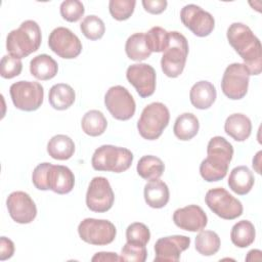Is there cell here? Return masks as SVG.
<instances>
[{"instance_id":"cell-1","label":"cell","mask_w":262,"mask_h":262,"mask_svg":"<svg viewBox=\"0 0 262 262\" xmlns=\"http://www.w3.org/2000/svg\"><path fill=\"white\" fill-rule=\"evenodd\" d=\"M227 40L243 58L249 75H259L262 70V47L260 40L245 24L233 23L226 33Z\"/></svg>"},{"instance_id":"cell-2","label":"cell","mask_w":262,"mask_h":262,"mask_svg":"<svg viewBox=\"0 0 262 262\" xmlns=\"http://www.w3.org/2000/svg\"><path fill=\"white\" fill-rule=\"evenodd\" d=\"M208 157L200 165V174L208 182L222 180L228 171L233 156V147L222 136L210 139L207 146Z\"/></svg>"},{"instance_id":"cell-3","label":"cell","mask_w":262,"mask_h":262,"mask_svg":"<svg viewBox=\"0 0 262 262\" xmlns=\"http://www.w3.org/2000/svg\"><path fill=\"white\" fill-rule=\"evenodd\" d=\"M32 180L37 189H50L58 194L71 192L75 185V176L70 168L50 163L39 164L33 171Z\"/></svg>"},{"instance_id":"cell-4","label":"cell","mask_w":262,"mask_h":262,"mask_svg":"<svg viewBox=\"0 0 262 262\" xmlns=\"http://www.w3.org/2000/svg\"><path fill=\"white\" fill-rule=\"evenodd\" d=\"M41 29L32 19L25 20L20 26L8 33L6 37V49L9 54L24 58L37 51L41 45Z\"/></svg>"},{"instance_id":"cell-5","label":"cell","mask_w":262,"mask_h":262,"mask_svg":"<svg viewBox=\"0 0 262 262\" xmlns=\"http://www.w3.org/2000/svg\"><path fill=\"white\" fill-rule=\"evenodd\" d=\"M133 162V154L125 147L104 144L95 149L91 165L96 171H110L121 173L130 168Z\"/></svg>"},{"instance_id":"cell-6","label":"cell","mask_w":262,"mask_h":262,"mask_svg":"<svg viewBox=\"0 0 262 262\" xmlns=\"http://www.w3.org/2000/svg\"><path fill=\"white\" fill-rule=\"evenodd\" d=\"M187 55V39L179 32H169V45L161 58V68L164 74L170 78L180 76L184 70Z\"/></svg>"},{"instance_id":"cell-7","label":"cell","mask_w":262,"mask_h":262,"mask_svg":"<svg viewBox=\"0 0 262 262\" xmlns=\"http://www.w3.org/2000/svg\"><path fill=\"white\" fill-rule=\"evenodd\" d=\"M170 121L168 107L162 102L147 104L137 122V129L140 136L147 140L158 139Z\"/></svg>"},{"instance_id":"cell-8","label":"cell","mask_w":262,"mask_h":262,"mask_svg":"<svg viewBox=\"0 0 262 262\" xmlns=\"http://www.w3.org/2000/svg\"><path fill=\"white\" fill-rule=\"evenodd\" d=\"M9 93L14 106L20 111L33 112L43 103V86L34 81H18L9 88Z\"/></svg>"},{"instance_id":"cell-9","label":"cell","mask_w":262,"mask_h":262,"mask_svg":"<svg viewBox=\"0 0 262 262\" xmlns=\"http://www.w3.org/2000/svg\"><path fill=\"white\" fill-rule=\"evenodd\" d=\"M205 202L209 209L222 219L233 220L243 214L242 203L223 187L209 189Z\"/></svg>"},{"instance_id":"cell-10","label":"cell","mask_w":262,"mask_h":262,"mask_svg":"<svg viewBox=\"0 0 262 262\" xmlns=\"http://www.w3.org/2000/svg\"><path fill=\"white\" fill-rule=\"evenodd\" d=\"M78 233L81 239L87 244L105 246L114 242L117 229L108 220L86 218L80 222Z\"/></svg>"},{"instance_id":"cell-11","label":"cell","mask_w":262,"mask_h":262,"mask_svg":"<svg viewBox=\"0 0 262 262\" xmlns=\"http://www.w3.org/2000/svg\"><path fill=\"white\" fill-rule=\"evenodd\" d=\"M250 75L243 63L233 62L229 64L221 80V89L229 99L237 100L246 96L248 92Z\"/></svg>"},{"instance_id":"cell-12","label":"cell","mask_w":262,"mask_h":262,"mask_svg":"<svg viewBox=\"0 0 262 262\" xmlns=\"http://www.w3.org/2000/svg\"><path fill=\"white\" fill-rule=\"evenodd\" d=\"M104 104L110 114L117 120L131 119L136 110V104L131 93L123 86L111 87L104 95Z\"/></svg>"},{"instance_id":"cell-13","label":"cell","mask_w":262,"mask_h":262,"mask_svg":"<svg viewBox=\"0 0 262 262\" xmlns=\"http://www.w3.org/2000/svg\"><path fill=\"white\" fill-rule=\"evenodd\" d=\"M115 202L113 188L105 177H94L88 186L86 192L87 208L96 213L108 211Z\"/></svg>"},{"instance_id":"cell-14","label":"cell","mask_w":262,"mask_h":262,"mask_svg":"<svg viewBox=\"0 0 262 262\" xmlns=\"http://www.w3.org/2000/svg\"><path fill=\"white\" fill-rule=\"evenodd\" d=\"M49 48L61 58H76L82 51L80 39L68 28H55L48 38Z\"/></svg>"},{"instance_id":"cell-15","label":"cell","mask_w":262,"mask_h":262,"mask_svg":"<svg viewBox=\"0 0 262 262\" xmlns=\"http://www.w3.org/2000/svg\"><path fill=\"white\" fill-rule=\"evenodd\" d=\"M180 19L198 37L209 36L215 28L212 14L195 4L185 5L180 11Z\"/></svg>"},{"instance_id":"cell-16","label":"cell","mask_w":262,"mask_h":262,"mask_svg":"<svg viewBox=\"0 0 262 262\" xmlns=\"http://www.w3.org/2000/svg\"><path fill=\"white\" fill-rule=\"evenodd\" d=\"M6 206L10 217L16 223H31L37 216L36 204L25 191L11 192L7 196Z\"/></svg>"},{"instance_id":"cell-17","label":"cell","mask_w":262,"mask_h":262,"mask_svg":"<svg viewBox=\"0 0 262 262\" xmlns=\"http://www.w3.org/2000/svg\"><path fill=\"white\" fill-rule=\"evenodd\" d=\"M126 78L134 86L140 97L145 98L156 90V71L147 63H134L128 67Z\"/></svg>"},{"instance_id":"cell-18","label":"cell","mask_w":262,"mask_h":262,"mask_svg":"<svg viewBox=\"0 0 262 262\" xmlns=\"http://www.w3.org/2000/svg\"><path fill=\"white\" fill-rule=\"evenodd\" d=\"M190 238L186 235H170L159 238L155 244V261L177 262L183 251L189 248Z\"/></svg>"},{"instance_id":"cell-19","label":"cell","mask_w":262,"mask_h":262,"mask_svg":"<svg viewBox=\"0 0 262 262\" xmlns=\"http://www.w3.org/2000/svg\"><path fill=\"white\" fill-rule=\"evenodd\" d=\"M173 221L180 229L195 232L201 231L206 227L208 217L200 206L188 205L177 209L174 212Z\"/></svg>"},{"instance_id":"cell-20","label":"cell","mask_w":262,"mask_h":262,"mask_svg":"<svg viewBox=\"0 0 262 262\" xmlns=\"http://www.w3.org/2000/svg\"><path fill=\"white\" fill-rule=\"evenodd\" d=\"M215 86L209 81H199L190 89L189 99L191 104L199 110L209 108L216 100Z\"/></svg>"},{"instance_id":"cell-21","label":"cell","mask_w":262,"mask_h":262,"mask_svg":"<svg viewBox=\"0 0 262 262\" xmlns=\"http://www.w3.org/2000/svg\"><path fill=\"white\" fill-rule=\"evenodd\" d=\"M224 130L227 135L235 141H245L252 132L251 120L244 114L236 113L227 117L224 123Z\"/></svg>"},{"instance_id":"cell-22","label":"cell","mask_w":262,"mask_h":262,"mask_svg":"<svg viewBox=\"0 0 262 262\" xmlns=\"http://www.w3.org/2000/svg\"><path fill=\"white\" fill-rule=\"evenodd\" d=\"M143 195L145 203L149 207L160 209L168 204L170 192L168 185L164 181L160 179H155L148 181L144 185Z\"/></svg>"},{"instance_id":"cell-23","label":"cell","mask_w":262,"mask_h":262,"mask_svg":"<svg viewBox=\"0 0 262 262\" xmlns=\"http://www.w3.org/2000/svg\"><path fill=\"white\" fill-rule=\"evenodd\" d=\"M254 175L247 166H237L233 168L228 177L229 188L239 195L249 193L254 185Z\"/></svg>"},{"instance_id":"cell-24","label":"cell","mask_w":262,"mask_h":262,"mask_svg":"<svg viewBox=\"0 0 262 262\" xmlns=\"http://www.w3.org/2000/svg\"><path fill=\"white\" fill-rule=\"evenodd\" d=\"M57 71V62L48 54H39L30 61V72L38 80H50L56 76Z\"/></svg>"},{"instance_id":"cell-25","label":"cell","mask_w":262,"mask_h":262,"mask_svg":"<svg viewBox=\"0 0 262 262\" xmlns=\"http://www.w3.org/2000/svg\"><path fill=\"white\" fill-rule=\"evenodd\" d=\"M76 94L74 89L64 83L53 85L48 94L50 105L57 111H64L75 102Z\"/></svg>"},{"instance_id":"cell-26","label":"cell","mask_w":262,"mask_h":262,"mask_svg":"<svg viewBox=\"0 0 262 262\" xmlns=\"http://www.w3.org/2000/svg\"><path fill=\"white\" fill-rule=\"evenodd\" d=\"M47 152L54 160H69L75 152V143L68 135H54L47 143Z\"/></svg>"},{"instance_id":"cell-27","label":"cell","mask_w":262,"mask_h":262,"mask_svg":"<svg viewBox=\"0 0 262 262\" xmlns=\"http://www.w3.org/2000/svg\"><path fill=\"white\" fill-rule=\"evenodd\" d=\"M199 128L200 123L198 118L191 113H183L177 117L174 123L173 132L178 139L187 141L198 134Z\"/></svg>"},{"instance_id":"cell-28","label":"cell","mask_w":262,"mask_h":262,"mask_svg":"<svg viewBox=\"0 0 262 262\" xmlns=\"http://www.w3.org/2000/svg\"><path fill=\"white\" fill-rule=\"evenodd\" d=\"M256 230L254 224L249 220H241L235 223L230 231V238L237 248H247L255 241Z\"/></svg>"},{"instance_id":"cell-29","label":"cell","mask_w":262,"mask_h":262,"mask_svg":"<svg viewBox=\"0 0 262 262\" xmlns=\"http://www.w3.org/2000/svg\"><path fill=\"white\" fill-rule=\"evenodd\" d=\"M136 169L141 178L150 181L159 179L163 175L165 165L160 158L147 155L139 159Z\"/></svg>"},{"instance_id":"cell-30","label":"cell","mask_w":262,"mask_h":262,"mask_svg":"<svg viewBox=\"0 0 262 262\" xmlns=\"http://www.w3.org/2000/svg\"><path fill=\"white\" fill-rule=\"evenodd\" d=\"M125 51L127 56L135 61H140L148 58L151 54V51L146 44L145 34L135 33L131 35L126 41Z\"/></svg>"},{"instance_id":"cell-31","label":"cell","mask_w":262,"mask_h":262,"mask_svg":"<svg viewBox=\"0 0 262 262\" xmlns=\"http://www.w3.org/2000/svg\"><path fill=\"white\" fill-rule=\"evenodd\" d=\"M81 127L85 134L95 137L104 133L107 127V121L100 111L91 110L83 116Z\"/></svg>"},{"instance_id":"cell-32","label":"cell","mask_w":262,"mask_h":262,"mask_svg":"<svg viewBox=\"0 0 262 262\" xmlns=\"http://www.w3.org/2000/svg\"><path fill=\"white\" fill-rule=\"evenodd\" d=\"M195 250L203 256L215 255L220 249V237L212 230H201L195 236Z\"/></svg>"},{"instance_id":"cell-33","label":"cell","mask_w":262,"mask_h":262,"mask_svg":"<svg viewBox=\"0 0 262 262\" xmlns=\"http://www.w3.org/2000/svg\"><path fill=\"white\" fill-rule=\"evenodd\" d=\"M145 39L151 52H164L169 45V32L161 27H152L145 34Z\"/></svg>"},{"instance_id":"cell-34","label":"cell","mask_w":262,"mask_h":262,"mask_svg":"<svg viewBox=\"0 0 262 262\" xmlns=\"http://www.w3.org/2000/svg\"><path fill=\"white\" fill-rule=\"evenodd\" d=\"M81 32L83 35L89 40H98L102 38L105 32V26L102 19L96 15H88L86 16L81 25H80Z\"/></svg>"},{"instance_id":"cell-35","label":"cell","mask_w":262,"mask_h":262,"mask_svg":"<svg viewBox=\"0 0 262 262\" xmlns=\"http://www.w3.org/2000/svg\"><path fill=\"white\" fill-rule=\"evenodd\" d=\"M127 243L146 246L150 239V232L148 227L141 222H134L130 224L126 229Z\"/></svg>"},{"instance_id":"cell-36","label":"cell","mask_w":262,"mask_h":262,"mask_svg":"<svg viewBox=\"0 0 262 262\" xmlns=\"http://www.w3.org/2000/svg\"><path fill=\"white\" fill-rule=\"evenodd\" d=\"M135 0H111L108 9L111 15L117 20H126L134 12Z\"/></svg>"},{"instance_id":"cell-37","label":"cell","mask_w":262,"mask_h":262,"mask_svg":"<svg viewBox=\"0 0 262 262\" xmlns=\"http://www.w3.org/2000/svg\"><path fill=\"white\" fill-rule=\"evenodd\" d=\"M84 12V5L79 0H66L60 4V15L67 21H78L83 16Z\"/></svg>"},{"instance_id":"cell-38","label":"cell","mask_w":262,"mask_h":262,"mask_svg":"<svg viewBox=\"0 0 262 262\" xmlns=\"http://www.w3.org/2000/svg\"><path fill=\"white\" fill-rule=\"evenodd\" d=\"M23 70V62L19 58L8 54L4 55L0 63V74L4 79H12L18 76Z\"/></svg>"},{"instance_id":"cell-39","label":"cell","mask_w":262,"mask_h":262,"mask_svg":"<svg viewBox=\"0 0 262 262\" xmlns=\"http://www.w3.org/2000/svg\"><path fill=\"white\" fill-rule=\"evenodd\" d=\"M120 257L122 261L144 262L147 257V251L145 246L126 243L122 248Z\"/></svg>"},{"instance_id":"cell-40","label":"cell","mask_w":262,"mask_h":262,"mask_svg":"<svg viewBox=\"0 0 262 262\" xmlns=\"http://www.w3.org/2000/svg\"><path fill=\"white\" fill-rule=\"evenodd\" d=\"M168 2L166 0H143L142 5L145 11L151 14H160L162 13L166 7Z\"/></svg>"},{"instance_id":"cell-41","label":"cell","mask_w":262,"mask_h":262,"mask_svg":"<svg viewBox=\"0 0 262 262\" xmlns=\"http://www.w3.org/2000/svg\"><path fill=\"white\" fill-rule=\"evenodd\" d=\"M14 253V244L11 239L1 236L0 238V260L4 261L12 257Z\"/></svg>"},{"instance_id":"cell-42","label":"cell","mask_w":262,"mask_h":262,"mask_svg":"<svg viewBox=\"0 0 262 262\" xmlns=\"http://www.w3.org/2000/svg\"><path fill=\"white\" fill-rule=\"evenodd\" d=\"M92 262L96 261H122L121 257L117 255V253L113 252H98L92 258Z\"/></svg>"},{"instance_id":"cell-43","label":"cell","mask_w":262,"mask_h":262,"mask_svg":"<svg viewBox=\"0 0 262 262\" xmlns=\"http://www.w3.org/2000/svg\"><path fill=\"white\" fill-rule=\"evenodd\" d=\"M261 155L262 151H258L255 156V158L253 159V168L256 170V172L258 174H261V169H260V163H261Z\"/></svg>"}]
</instances>
